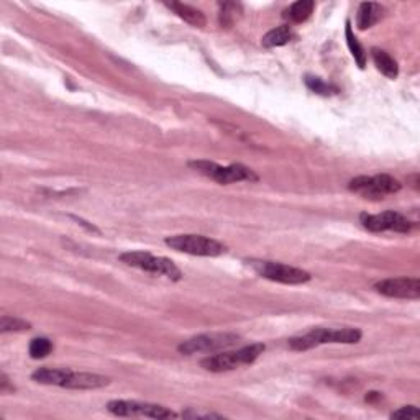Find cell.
<instances>
[{
  "label": "cell",
  "mask_w": 420,
  "mask_h": 420,
  "mask_svg": "<svg viewBox=\"0 0 420 420\" xmlns=\"http://www.w3.org/2000/svg\"><path fill=\"white\" fill-rule=\"evenodd\" d=\"M361 340V332L358 328H314L302 337H294L289 340V346L295 351H305L310 348L327 345V343H358Z\"/></svg>",
  "instance_id": "6da1fadb"
},
{
  "label": "cell",
  "mask_w": 420,
  "mask_h": 420,
  "mask_svg": "<svg viewBox=\"0 0 420 420\" xmlns=\"http://www.w3.org/2000/svg\"><path fill=\"white\" fill-rule=\"evenodd\" d=\"M262 351H265L262 343H253V345L243 346L235 351L223 350L220 353H216V355H209L200 361V366L205 371H210V373H223V371L235 370L238 366L251 365L260 358V355H262Z\"/></svg>",
  "instance_id": "7a4b0ae2"
},
{
  "label": "cell",
  "mask_w": 420,
  "mask_h": 420,
  "mask_svg": "<svg viewBox=\"0 0 420 420\" xmlns=\"http://www.w3.org/2000/svg\"><path fill=\"white\" fill-rule=\"evenodd\" d=\"M120 260L132 268H138L146 273L164 276L171 281H179L183 278V273L173 261L163 256H153L146 251H127L120 255Z\"/></svg>",
  "instance_id": "3957f363"
},
{
  "label": "cell",
  "mask_w": 420,
  "mask_h": 420,
  "mask_svg": "<svg viewBox=\"0 0 420 420\" xmlns=\"http://www.w3.org/2000/svg\"><path fill=\"white\" fill-rule=\"evenodd\" d=\"M171 250L179 253H188L192 256H209L216 258L227 251V246L220 241L204 235H174L164 240Z\"/></svg>",
  "instance_id": "277c9868"
},
{
  "label": "cell",
  "mask_w": 420,
  "mask_h": 420,
  "mask_svg": "<svg viewBox=\"0 0 420 420\" xmlns=\"http://www.w3.org/2000/svg\"><path fill=\"white\" fill-rule=\"evenodd\" d=\"M248 265L256 271L261 278L274 281V283L281 284H304L309 283L310 276L307 271L294 268V266L284 265V262L278 261H262V260H250Z\"/></svg>",
  "instance_id": "5b68a950"
},
{
  "label": "cell",
  "mask_w": 420,
  "mask_h": 420,
  "mask_svg": "<svg viewBox=\"0 0 420 420\" xmlns=\"http://www.w3.org/2000/svg\"><path fill=\"white\" fill-rule=\"evenodd\" d=\"M189 166L197 173L207 176V178L217 181L218 184L241 183V181H258V176L250 168L243 164L218 166L212 161H190Z\"/></svg>",
  "instance_id": "8992f818"
},
{
  "label": "cell",
  "mask_w": 420,
  "mask_h": 420,
  "mask_svg": "<svg viewBox=\"0 0 420 420\" xmlns=\"http://www.w3.org/2000/svg\"><path fill=\"white\" fill-rule=\"evenodd\" d=\"M241 338L237 333H204L189 338L181 343L178 351L181 355H195V353H218L235 346Z\"/></svg>",
  "instance_id": "52a82bcc"
},
{
  "label": "cell",
  "mask_w": 420,
  "mask_h": 420,
  "mask_svg": "<svg viewBox=\"0 0 420 420\" xmlns=\"http://www.w3.org/2000/svg\"><path fill=\"white\" fill-rule=\"evenodd\" d=\"M348 189L366 199H383L388 194L399 192L400 183L389 174L358 176V178L350 181Z\"/></svg>",
  "instance_id": "ba28073f"
},
{
  "label": "cell",
  "mask_w": 420,
  "mask_h": 420,
  "mask_svg": "<svg viewBox=\"0 0 420 420\" xmlns=\"http://www.w3.org/2000/svg\"><path fill=\"white\" fill-rule=\"evenodd\" d=\"M108 412L117 417H148V419H171L179 417L178 414L164 405L140 402V400H111L107 404Z\"/></svg>",
  "instance_id": "9c48e42d"
},
{
  "label": "cell",
  "mask_w": 420,
  "mask_h": 420,
  "mask_svg": "<svg viewBox=\"0 0 420 420\" xmlns=\"http://www.w3.org/2000/svg\"><path fill=\"white\" fill-rule=\"evenodd\" d=\"M361 223L366 230L379 233V232H398L407 233L412 230V222L405 218L402 214L394 212V210H386L383 214H361Z\"/></svg>",
  "instance_id": "30bf717a"
},
{
  "label": "cell",
  "mask_w": 420,
  "mask_h": 420,
  "mask_svg": "<svg viewBox=\"0 0 420 420\" xmlns=\"http://www.w3.org/2000/svg\"><path fill=\"white\" fill-rule=\"evenodd\" d=\"M376 290L386 298L394 299H419L420 281L417 278H391L376 283Z\"/></svg>",
  "instance_id": "8fae6325"
},
{
  "label": "cell",
  "mask_w": 420,
  "mask_h": 420,
  "mask_svg": "<svg viewBox=\"0 0 420 420\" xmlns=\"http://www.w3.org/2000/svg\"><path fill=\"white\" fill-rule=\"evenodd\" d=\"M111 384V378L95 373H76L73 371L66 381V389H99Z\"/></svg>",
  "instance_id": "7c38bea8"
},
{
  "label": "cell",
  "mask_w": 420,
  "mask_h": 420,
  "mask_svg": "<svg viewBox=\"0 0 420 420\" xmlns=\"http://www.w3.org/2000/svg\"><path fill=\"white\" fill-rule=\"evenodd\" d=\"M73 371L66 370V368H40L35 373L31 374V379L38 384L46 386H59L64 388L66 381L69 379V376Z\"/></svg>",
  "instance_id": "4fadbf2b"
},
{
  "label": "cell",
  "mask_w": 420,
  "mask_h": 420,
  "mask_svg": "<svg viewBox=\"0 0 420 420\" xmlns=\"http://www.w3.org/2000/svg\"><path fill=\"white\" fill-rule=\"evenodd\" d=\"M384 8L379 6V4L374 2H363L360 8H358V15H356V27L360 30H366V28H371L376 25L381 18H383Z\"/></svg>",
  "instance_id": "5bb4252c"
},
{
  "label": "cell",
  "mask_w": 420,
  "mask_h": 420,
  "mask_svg": "<svg viewBox=\"0 0 420 420\" xmlns=\"http://www.w3.org/2000/svg\"><path fill=\"white\" fill-rule=\"evenodd\" d=\"M166 6H168L171 10H174V13L179 18H183L184 22H188L189 25L202 28V27H205V23H207V18H205L204 13L197 10V8L188 6V4L171 2V4H166Z\"/></svg>",
  "instance_id": "9a60e30c"
},
{
  "label": "cell",
  "mask_w": 420,
  "mask_h": 420,
  "mask_svg": "<svg viewBox=\"0 0 420 420\" xmlns=\"http://www.w3.org/2000/svg\"><path fill=\"white\" fill-rule=\"evenodd\" d=\"M371 56H373L376 68H378V71H381L386 78L389 79L398 78L399 76L398 61H396L388 51L379 50V48H373V50H371Z\"/></svg>",
  "instance_id": "2e32d148"
},
{
  "label": "cell",
  "mask_w": 420,
  "mask_h": 420,
  "mask_svg": "<svg viewBox=\"0 0 420 420\" xmlns=\"http://www.w3.org/2000/svg\"><path fill=\"white\" fill-rule=\"evenodd\" d=\"M295 38L294 31L290 30V27L283 25L274 28V30H271L266 33L265 36H262V46L265 48H278V46H284L290 43Z\"/></svg>",
  "instance_id": "e0dca14e"
},
{
  "label": "cell",
  "mask_w": 420,
  "mask_h": 420,
  "mask_svg": "<svg viewBox=\"0 0 420 420\" xmlns=\"http://www.w3.org/2000/svg\"><path fill=\"white\" fill-rule=\"evenodd\" d=\"M315 4L312 0H299L290 6L288 10H284V18H288L293 23H302L312 15Z\"/></svg>",
  "instance_id": "ac0fdd59"
},
{
  "label": "cell",
  "mask_w": 420,
  "mask_h": 420,
  "mask_svg": "<svg viewBox=\"0 0 420 420\" xmlns=\"http://www.w3.org/2000/svg\"><path fill=\"white\" fill-rule=\"evenodd\" d=\"M345 35H346V43H348V48H350L353 58H355L358 66L363 69L366 66V52H365V50H363V46L360 45V41H358L355 33H353L350 22H346Z\"/></svg>",
  "instance_id": "d6986e66"
},
{
  "label": "cell",
  "mask_w": 420,
  "mask_h": 420,
  "mask_svg": "<svg viewBox=\"0 0 420 420\" xmlns=\"http://www.w3.org/2000/svg\"><path fill=\"white\" fill-rule=\"evenodd\" d=\"M28 351H30L33 360H41V358H46L52 351V342L45 337L33 338Z\"/></svg>",
  "instance_id": "ffe728a7"
},
{
  "label": "cell",
  "mask_w": 420,
  "mask_h": 420,
  "mask_svg": "<svg viewBox=\"0 0 420 420\" xmlns=\"http://www.w3.org/2000/svg\"><path fill=\"white\" fill-rule=\"evenodd\" d=\"M305 85H307L312 92L318 94V95H326V97L338 92V89L333 88L332 84L323 83L321 78H314V76H307V78H305Z\"/></svg>",
  "instance_id": "44dd1931"
},
{
  "label": "cell",
  "mask_w": 420,
  "mask_h": 420,
  "mask_svg": "<svg viewBox=\"0 0 420 420\" xmlns=\"http://www.w3.org/2000/svg\"><path fill=\"white\" fill-rule=\"evenodd\" d=\"M31 326L25 321H22V318L17 317H8V315H4L2 318H0V332L2 333H8V332H23L28 330Z\"/></svg>",
  "instance_id": "7402d4cb"
},
{
  "label": "cell",
  "mask_w": 420,
  "mask_h": 420,
  "mask_svg": "<svg viewBox=\"0 0 420 420\" xmlns=\"http://www.w3.org/2000/svg\"><path fill=\"white\" fill-rule=\"evenodd\" d=\"M420 415L419 409L415 405H404L391 414V419H417Z\"/></svg>",
  "instance_id": "603a6c76"
},
{
  "label": "cell",
  "mask_w": 420,
  "mask_h": 420,
  "mask_svg": "<svg viewBox=\"0 0 420 420\" xmlns=\"http://www.w3.org/2000/svg\"><path fill=\"white\" fill-rule=\"evenodd\" d=\"M183 417H192V419H212V417H223L220 414H212V412H190V410H186V412L181 414Z\"/></svg>",
  "instance_id": "cb8c5ba5"
}]
</instances>
